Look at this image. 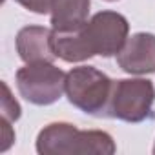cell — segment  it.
<instances>
[{"instance_id":"6da1fadb","label":"cell","mask_w":155,"mask_h":155,"mask_svg":"<svg viewBox=\"0 0 155 155\" xmlns=\"http://www.w3.org/2000/svg\"><path fill=\"white\" fill-rule=\"evenodd\" d=\"M128 18L117 11H99L84 26L71 31H53L51 44L57 58L64 62H84L95 55L113 57L128 40Z\"/></svg>"},{"instance_id":"7a4b0ae2","label":"cell","mask_w":155,"mask_h":155,"mask_svg":"<svg viewBox=\"0 0 155 155\" xmlns=\"http://www.w3.org/2000/svg\"><path fill=\"white\" fill-rule=\"evenodd\" d=\"M40 155H113L115 140L108 131L79 130L69 122H51L37 135Z\"/></svg>"},{"instance_id":"3957f363","label":"cell","mask_w":155,"mask_h":155,"mask_svg":"<svg viewBox=\"0 0 155 155\" xmlns=\"http://www.w3.org/2000/svg\"><path fill=\"white\" fill-rule=\"evenodd\" d=\"M111 88L113 81L93 66H77L66 73V97L69 104L88 115H106Z\"/></svg>"},{"instance_id":"277c9868","label":"cell","mask_w":155,"mask_h":155,"mask_svg":"<svg viewBox=\"0 0 155 155\" xmlns=\"http://www.w3.org/2000/svg\"><path fill=\"white\" fill-rule=\"evenodd\" d=\"M153 102H155V86L151 81L148 79L113 81L104 117L137 124L151 115Z\"/></svg>"},{"instance_id":"5b68a950","label":"cell","mask_w":155,"mask_h":155,"mask_svg":"<svg viewBox=\"0 0 155 155\" xmlns=\"http://www.w3.org/2000/svg\"><path fill=\"white\" fill-rule=\"evenodd\" d=\"M18 93L35 106H49L66 93V73L53 62H33L15 75Z\"/></svg>"},{"instance_id":"8992f818","label":"cell","mask_w":155,"mask_h":155,"mask_svg":"<svg viewBox=\"0 0 155 155\" xmlns=\"http://www.w3.org/2000/svg\"><path fill=\"white\" fill-rule=\"evenodd\" d=\"M117 64L130 75L155 73V35L142 31L128 37L126 44L117 53Z\"/></svg>"},{"instance_id":"52a82bcc","label":"cell","mask_w":155,"mask_h":155,"mask_svg":"<svg viewBox=\"0 0 155 155\" xmlns=\"http://www.w3.org/2000/svg\"><path fill=\"white\" fill-rule=\"evenodd\" d=\"M17 53L26 64L53 62L57 58L51 44V29L44 26H26L17 33Z\"/></svg>"},{"instance_id":"ba28073f","label":"cell","mask_w":155,"mask_h":155,"mask_svg":"<svg viewBox=\"0 0 155 155\" xmlns=\"http://www.w3.org/2000/svg\"><path fill=\"white\" fill-rule=\"evenodd\" d=\"M91 0H57L51 9V29L71 31L84 26L90 18Z\"/></svg>"},{"instance_id":"9c48e42d","label":"cell","mask_w":155,"mask_h":155,"mask_svg":"<svg viewBox=\"0 0 155 155\" xmlns=\"http://www.w3.org/2000/svg\"><path fill=\"white\" fill-rule=\"evenodd\" d=\"M2 88H4V97H2V120H8V122H15L20 119V104L11 97V90L6 82H2Z\"/></svg>"},{"instance_id":"30bf717a","label":"cell","mask_w":155,"mask_h":155,"mask_svg":"<svg viewBox=\"0 0 155 155\" xmlns=\"http://www.w3.org/2000/svg\"><path fill=\"white\" fill-rule=\"evenodd\" d=\"M15 2L20 4L24 9H28L31 13L46 15V13H51V9H53L57 0H15Z\"/></svg>"},{"instance_id":"8fae6325","label":"cell","mask_w":155,"mask_h":155,"mask_svg":"<svg viewBox=\"0 0 155 155\" xmlns=\"http://www.w3.org/2000/svg\"><path fill=\"white\" fill-rule=\"evenodd\" d=\"M104 2H117V0H104Z\"/></svg>"},{"instance_id":"7c38bea8","label":"cell","mask_w":155,"mask_h":155,"mask_svg":"<svg viewBox=\"0 0 155 155\" xmlns=\"http://www.w3.org/2000/svg\"><path fill=\"white\" fill-rule=\"evenodd\" d=\"M153 153H155V144H153Z\"/></svg>"}]
</instances>
